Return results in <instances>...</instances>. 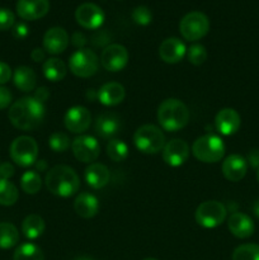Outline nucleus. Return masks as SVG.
<instances>
[{"label":"nucleus","instance_id":"58836bf2","mask_svg":"<svg viewBox=\"0 0 259 260\" xmlns=\"http://www.w3.org/2000/svg\"><path fill=\"white\" fill-rule=\"evenodd\" d=\"M12 69H10V66L8 65V63L5 62H2L0 61V85H3V84H7L8 81L12 79Z\"/></svg>","mask_w":259,"mask_h":260},{"label":"nucleus","instance_id":"5701e85b","mask_svg":"<svg viewBox=\"0 0 259 260\" xmlns=\"http://www.w3.org/2000/svg\"><path fill=\"white\" fill-rule=\"evenodd\" d=\"M74 210L83 218L94 217L99 211L98 198L90 193H80L74 202Z\"/></svg>","mask_w":259,"mask_h":260},{"label":"nucleus","instance_id":"9d476101","mask_svg":"<svg viewBox=\"0 0 259 260\" xmlns=\"http://www.w3.org/2000/svg\"><path fill=\"white\" fill-rule=\"evenodd\" d=\"M71 149H73L74 156L79 161L86 162V164H93V161H95L101 154V145L98 140L88 135L76 137L71 144Z\"/></svg>","mask_w":259,"mask_h":260},{"label":"nucleus","instance_id":"4c0bfd02","mask_svg":"<svg viewBox=\"0 0 259 260\" xmlns=\"http://www.w3.org/2000/svg\"><path fill=\"white\" fill-rule=\"evenodd\" d=\"M29 35V27L25 23H17L13 25V36L18 40H23Z\"/></svg>","mask_w":259,"mask_h":260},{"label":"nucleus","instance_id":"393cba45","mask_svg":"<svg viewBox=\"0 0 259 260\" xmlns=\"http://www.w3.org/2000/svg\"><path fill=\"white\" fill-rule=\"evenodd\" d=\"M13 81L19 90L28 93V91L35 90L36 84H37V75L33 69L28 66H19L15 69L13 74Z\"/></svg>","mask_w":259,"mask_h":260},{"label":"nucleus","instance_id":"72a5a7b5","mask_svg":"<svg viewBox=\"0 0 259 260\" xmlns=\"http://www.w3.org/2000/svg\"><path fill=\"white\" fill-rule=\"evenodd\" d=\"M187 57L192 65L200 66L207 60V51H206L205 46L196 43V45H192L187 50Z\"/></svg>","mask_w":259,"mask_h":260},{"label":"nucleus","instance_id":"7ed1b4c3","mask_svg":"<svg viewBox=\"0 0 259 260\" xmlns=\"http://www.w3.org/2000/svg\"><path fill=\"white\" fill-rule=\"evenodd\" d=\"M157 122L169 132L179 131L187 126L189 121V109L179 99H165L157 108Z\"/></svg>","mask_w":259,"mask_h":260},{"label":"nucleus","instance_id":"bb28decb","mask_svg":"<svg viewBox=\"0 0 259 260\" xmlns=\"http://www.w3.org/2000/svg\"><path fill=\"white\" fill-rule=\"evenodd\" d=\"M46 223L43 218L38 215H29L23 220L22 231L24 236L30 240L38 239L43 233H45Z\"/></svg>","mask_w":259,"mask_h":260},{"label":"nucleus","instance_id":"f8f14e48","mask_svg":"<svg viewBox=\"0 0 259 260\" xmlns=\"http://www.w3.org/2000/svg\"><path fill=\"white\" fill-rule=\"evenodd\" d=\"M104 12L94 3H84L75 10V19L86 29H96L104 22Z\"/></svg>","mask_w":259,"mask_h":260},{"label":"nucleus","instance_id":"de8ad7c7","mask_svg":"<svg viewBox=\"0 0 259 260\" xmlns=\"http://www.w3.org/2000/svg\"><path fill=\"white\" fill-rule=\"evenodd\" d=\"M253 212H254V215H255L256 217L259 218V200L256 201L255 203H254V206H253Z\"/></svg>","mask_w":259,"mask_h":260},{"label":"nucleus","instance_id":"4be33fe9","mask_svg":"<svg viewBox=\"0 0 259 260\" xmlns=\"http://www.w3.org/2000/svg\"><path fill=\"white\" fill-rule=\"evenodd\" d=\"M109 170L106 165L101 162H93L85 169L86 184L93 189H101L106 187L109 182Z\"/></svg>","mask_w":259,"mask_h":260},{"label":"nucleus","instance_id":"a878e982","mask_svg":"<svg viewBox=\"0 0 259 260\" xmlns=\"http://www.w3.org/2000/svg\"><path fill=\"white\" fill-rule=\"evenodd\" d=\"M43 75L47 80L53 81H61L66 76V73H68V68H66L65 62L60 58L51 57L48 60L45 61L43 63Z\"/></svg>","mask_w":259,"mask_h":260},{"label":"nucleus","instance_id":"e433bc0d","mask_svg":"<svg viewBox=\"0 0 259 260\" xmlns=\"http://www.w3.org/2000/svg\"><path fill=\"white\" fill-rule=\"evenodd\" d=\"M15 24V15L7 8H0V30H8Z\"/></svg>","mask_w":259,"mask_h":260},{"label":"nucleus","instance_id":"79ce46f5","mask_svg":"<svg viewBox=\"0 0 259 260\" xmlns=\"http://www.w3.org/2000/svg\"><path fill=\"white\" fill-rule=\"evenodd\" d=\"M48 96H50V93H48V89L45 88V86H41V88H38L37 90H36L35 98L37 99V101H40L41 103L47 101Z\"/></svg>","mask_w":259,"mask_h":260},{"label":"nucleus","instance_id":"6ab92c4d","mask_svg":"<svg viewBox=\"0 0 259 260\" xmlns=\"http://www.w3.org/2000/svg\"><path fill=\"white\" fill-rule=\"evenodd\" d=\"M187 53L185 45L179 38H167L161 42L159 47V56L164 62L167 63H177L182 61Z\"/></svg>","mask_w":259,"mask_h":260},{"label":"nucleus","instance_id":"2f4dec72","mask_svg":"<svg viewBox=\"0 0 259 260\" xmlns=\"http://www.w3.org/2000/svg\"><path fill=\"white\" fill-rule=\"evenodd\" d=\"M107 155L113 161L121 162L126 160L127 156H128V146L122 140L113 139L107 145Z\"/></svg>","mask_w":259,"mask_h":260},{"label":"nucleus","instance_id":"2eb2a0df","mask_svg":"<svg viewBox=\"0 0 259 260\" xmlns=\"http://www.w3.org/2000/svg\"><path fill=\"white\" fill-rule=\"evenodd\" d=\"M50 10V0H18L17 13L22 19L37 20Z\"/></svg>","mask_w":259,"mask_h":260},{"label":"nucleus","instance_id":"49530a36","mask_svg":"<svg viewBox=\"0 0 259 260\" xmlns=\"http://www.w3.org/2000/svg\"><path fill=\"white\" fill-rule=\"evenodd\" d=\"M36 165H37L38 172H42L43 169H46V161H45V160H40V161H38Z\"/></svg>","mask_w":259,"mask_h":260},{"label":"nucleus","instance_id":"a211bd4d","mask_svg":"<svg viewBox=\"0 0 259 260\" xmlns=\"http://www.w3.org/2000/svg\"><path fill=\"white\" fill-rule=\"evenodd\" d=\"M223 177L230 182H240L248 172V161L241 155H229L222 161Z\"/></svg>","mask_w":259,"mask_h":260},{"label":"nucleus","instance_id":"f704fd0d","mask_svg":"<svg viewBox=\"0 0 259 260\" xmlns=\"http://www.w3.org/2000/svg\"><path fill=\"white\" fill-rule=\"evenodd\" d=\"M48 145L55 152H63L70 146V139L63 132H55L48 139Z\"/></svg>","mask_w":259,"mask_h":260},{"label":"nucleus","instance_id":"dca6fc26","mask_svg":"<svg viewBox=\"0 0 259 260\" xmlns=\"http://www.w3.org/2000/svg\"><path fill=\"white\" fill-rule=\"evenodd\" d=\"M241 119L238 112L233 108H223L216 114L215 126L223 136H231L240 128Z\"/></svg>","mask_w":259,"mask_h":260},{"label":"nucleus","instance_id":"8fccbe9b","mask_svg":"<svg viewBox=\"0 0 259 260\" xmlns=\"http://www.w3.org/2000/svg\"><path fill=\"white\" fill-rule=\"evenodd\" d=\"M75 260H91V259H89V258H79V259H75Z\"/></svg>","mask_w":259,"mask_h":260},{"label":"nucleus","instance_id":"f3484780","mask_svg":"<svg viewBox=\"0 0 259 260\" xmlns=\"http://www.w3.org/2000/svg\"><path fill=\"white\" fill-rule=\"evenodd\" d=\"M69 45V35L63 28L52 27L43 36V48L51 55H58L66 50Z\"/></svg>","mask_w":259,"mask_h":260},{"label":"nucleus","instance_id":"0eeeda50","mask_svg":"<svg viewBox=\"0 0 259 260\" xmlns=\"http://www.w3.org/2000/svg\"><path fill=\"white\" fill-rule=\"evenodd\" d=\"M10 157L17 165L23 168L36 164L38 156V145L29 136H19L10 145Z\"/></svg>","mask_w":259,"mask_h":260},{"label":"nucleus","instance_id":"473e14b6","mask_svg":"<svg viewBox=\"0 0 259 260\" xmlns=\"http://www.w3.org/2000/svg\"><path fill=\"white\" fill-rule=\"evenodd\" d=\"M233 260H259L258 244H243L233 253Z\"/></svg>","mask_w":259,"mask_h":260},{"label":"nucleus","instance_id":"a18cd8bd","mask_svg":"<svg viewBox=\"0 0 259 260\" xmlns=\"http://www.w3.org/2000/svg\"><path fill=\"white\" fill-rule=\"evenodd\" d=\"M248 161L250 162L251 167L256 168V169H258V167H259V150H253V151L249 154Z\"/></svg>","mask_w":259,"mask_h":260},{"label":"nucleus","instance_id":"4468645a","mask_svg":"<svg viewBox=\"0 0 259 260\" xmlns=\"http://www.w3.org/2000/svg\"><path fill=\"white\" fill-rule=\"evenodd\" d=\"M90 112L81 106L71 107L65 114L63 123L71 134H83L90 126Z\"/></svg>","mask_w":259,"mask_h":260},{"label":"nucleus","instance_id":"c85d7f7f","mask_svg":"<svg viewBox=\"0 0 259 260\" xmlns=\"http://www.w3.org/2000/svg\"><path fill=\"white\" fill-rule=\"evenodd\" d=\"M13 260H45V258H43L42 250L37 245L32 243H25L15 249Z\"/></svg>","mask_w":259,"mask_h":260},{"label":"nucleus","instance_id":"c03bdc74","mask_svg":"<svg viewBox=\"0 0 259 260\" xmlns=\"http://www.w3.org/2000/svg\"><path fill=\"white\" fill-rule=\"evenodd\" d=\"M30 57H32V60L35 61V62H40V61L45 60L46 52L42 48H35V50L32 51V53H30Z\"/></svg>","mask_w":259,"mask_h":260},{"label":"nucleus","instance_id":"7c9ffc66","mask_svg":"<svg viewBox=\"0 0 259 260\" xmlns=\"http://www.w3.org/2000/svg\"><path fill=\"white\" fill-rule=\"evenodd\" d=\"M20 187L27 194H36L41 190L42 187V179L40 174L33 170H28L20 178Z\"/></svg>","mask_w":259,"mask_h":260},{"label":"nucleus","instance_id":"f257e3e1","mask_svg":"<svg viewBox=\"0 0 259 260\" xmlns=\"http://www.w3.org/2000/svg\"><path fill=\"white\" fill-rule=\"evenodd\" d=\"M8 117L18 129L30 131L41 126L45 119V106L35 96H25L10 106Z\"/></svg>","mask_w":259,"mask_h":260},{"label":"nucleus","instance_id":"cd10ccee","mask_svg":"<svg viewBox=\"0 0 259 260\" xmlns=\"http://www.w3.org/2000/svg\"><path fill=\"white\" fill-rule=\"evenodd\" d=\"M19 241L17 228L9 222H0V249H10Z\"/></svg>","mask_w":259,"mask_h":260},{"label":"nucleus","instance_id":"ddd939ff","mask_svg":"<svg viewBox=\"0 0 259 260\" xmlns=\"http://www.w3.org/2000/svg\"><path fill=\"white\" fill-rule=\"evenodd\" d=\"M188 156H189V146L184 140H170L163 149V160L169 167H180L187 161Z\"/></svg>","mask_w":259,"mask_h":260},{"label":"nucleus","instance_id":"c756f323","mask_svg":"<svg viewBox=\"0 0 259 260\" xmlns=\"http://www.w3.org/2000/svg\"><path fill=\"white\" fill-rule=\"evenodd\" d=\"M19 198L17 187L9 182V179H0V205L9 206L15 205V202Z\"/></svg>","mask_w":259,"mask_h":260},{"label":"nucleus","instance_id":"a19ab883","mask_svg":"<svg viewBox=\"0 0 259 260\" xmlns=\"http://www.w3.org/2000/svg\"><path fill=\"white\" fill-rule=\"evenodd\" d=\"M14 175V168L10 162H0V179H9Z\"/></svg>","mask_w":259,"mask_h":260},{"label":"nucleus","instance_id":"6e6552de","mask_svg":"<svg viewBox=\"0 0 259 260\" xmlns=\"http://www.w3.org/2000/svg\"><path fill=\"white\" fill-rule=\"evenodd\" d=\"M228 210L225 205L218 201H206L201 203L195 213L196 221L198 225L206 229H213L220 226L225 221Z\"/></svg>","mask_w":259,"mask_h":260},{"label":"nucleus","instance_id":"b1692460","mask_svg":"<svg viewBox=\"0 0 259 260\" xmlns=\"http://www.w3.org/2000/svg\"><path fill=\"white\" fill-rule=\"evenodd\" d=\"M121 128L119 118L113 113H103L96 118L95 132L102 139H112Z\"/></svg>","mask_w":259,"mask_h":260},{"label":"nucleus","instance_id":"09e8293b","mask_svg":"<svg viewBox=\"0 0 259 260\" xmlns=\"http://www.w3.org/2000/svg\"><path fill=\"white\" fill-rule=\"evenodd\" d=\"M256 180H258V183H259V167H258V169H256Z\"/></svg>","mask_w":259,"mask_h":260},{"label":"nucleus","instance_id":"37998d69","mask_svg":"<svg viewBox=\"0 0 259 260\" xmlns=\"http://www.w3.org/2000/svg\"><path fill=\"white\" fill-rule=\"evenodd\" d=\"M71 40H73V43L76 46V47H80V48H83V46L86 43L85 36H84L83 33H80V32L74 33V36H73V38H71Z\"/></svg>","mask_w":259,"mask_h":260},{"label":"nucleus","instance_id":"f03ea898","mask_svg":"<svg viewBox=\"0 0 259 260\" xmlns=\"http://www.w3.org/2000/svg\"><path fill=\"white\" fill-rule=\"evenodd\" d=\"M45 184L52 194L66 198L78 192L80 180L73 168L68 165H57L48 170Z\"/></svg>","mask_w":259,"mask_h":260},{"label":"nucleus","instance_id":"aec40b11","mask_svg":"<svg viewBox=\"0 0 259 260\" xmlns=\"http://www.w3.org/2000/svg\"><path fill=\"white\" fill-rule=\"evenodd\" d=\"M228 228L230 233L238 239H248L254 234L255 226L248 215L241 212H234L228 220Z\"/></svg>","mask_w":259,"mask_h":260},{"label":"nucleus","instance_id":"9b49d317","mask_svg":"<svg viewBox=\"0 0 259 260\" xmlns=\"http://www.w3.org/2000/svg\"><path fill=\"white\" fill-rule=\"evenodd\" d=\"M101 62L103 68L111 73L123 70L128 62V51L118 43L107 46L101 55Z\"/></svg>","mask_w":259,"mask_h":260},{"label":"nucleus","instance_id":"c9c22d12","mask_svg":"<svg viewBox=\"0 0 259 260\" xmlns=\"http://www.w3.org/2000/svg\"><path fill=\"white\" fill-rule=\"evenodd\" d=\"M132 19L136 24L139 25H147L151 23L152 20V14H151V10L149 8L144 7H136L132 12Z\"/></svg>","mask_w":259,"mask_h":260},{"label":"nucleus","instance_id":"423d86ee","mask_svg":"<svg viewBox=\"0 0 259 260\" xmlns=\"http://www.w3.org/2000/svg\"><path fill=\"white\" fill-rule=\"evenodd\" d=\"M208 30H210V20L205 13L190 12L180 19V35L190 42L203 38L208 33Z\"/></svg>","mask_w":259,"mask_h":260},{"label":"nucleus","instance_id":"3c124183","mask_svg":"<svg viewBox=\"0 0 259 260\" xmlns=\"http://www.w3.org/2000/svg\"><path fill=\"white\" fill-rule=\"evenodd\" d=\"M144 260H157V259H154V258H146V259H144Z\"/></svg>","mask_w":259,"mask_h":260},{"label":"nucleus","instance_id":"1a4fd4ad","mask_svg":"<svg viewBox=\"0 0 259 260\" xmlns=\"http://www.w3.org/2000/svg\"><path fill=\"white\" fill-rule=\"evenodd\" d=\"M69 69L79 78H90L98 70V56L89 48H79L71 55Z\"/></svg>","mask_w":259,"mask_h":260},{"label":"nucleus","instance_id":"39448f33","mask_svg":"<svg viewBox=\"0 0 259 260\" xmlns=\"http://www.w3.org/2000/svg\"><path fill=\"white\" fill-rule=\"evenodd\" d=\"M134 142L137 150L144 154H157L165 146V136L159 127L154 124H144L134 135Z\"/></svg>","mask_w":259,"mask_h":260},{"label":"nucleus","instance_id":"412c9836","mask_svg":"<svg viewBox=\"0 0 259 260\" xmlns=\"http://www.w3.org/2000/svg\"><path fill=\"white\" fill-rule=\"evenodd\" d=\"M126 96V90L119 83H107L99 89L98 99L103 106L114 107L122 103Z\"/></svg>","mask_w":259,"mask_h":260},{"label":"nucleus","instance_id":"20e7f679","mask_svg":"<svg viewBox=\"0 0 259 260\" xmlns=\"http://www.w3.org/2000/svg\"><path fill=\"white\" fill-rule=\"evenodd\" d=\"M192 152L202 162H217L225 155V144L216 135H205L193 142Z\"/></svg>","mask_w":259,"mask_h":260},{"label":"nucleus","instance_id":"ea45409f","mask_svg":"<svg viewBox=\"0 0 259 260\" xmlns=\"http://www.w3.org/2000/svg\"><path fill=\"white\" fill-rule=\"evenodd\" d=\"M12 103V93L9 89L0 86V109H5Z\"/></svg>","mask_w":259,"mask_h":260}]
</instances>
